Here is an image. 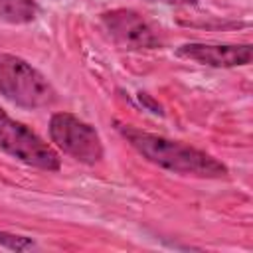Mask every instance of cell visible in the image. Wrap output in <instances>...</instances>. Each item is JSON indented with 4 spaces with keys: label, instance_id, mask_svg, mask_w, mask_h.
<instances>
[{
    "label": "cell",
    "instance_id": "6da1fadb",
    "mask_svg": "<svg viewBox=\"0 0 253 253\" xmlns=\"http://www.w3.org/2000/svg\"><path fill=\"white\" fill-rule=\"evenodd\" d=\"M119 130L142 158L162 170L192 178L227 176V166L204 150L188 146L180 140H170L152 132L136 130L132 126H119Z\"/></svg>",
    "mask_w": 253,
    "mask_h": 253
},
{
    "label": "cell",
    "instance_id": "7a4b0ae2",
    "mask_svg": "<svg viewBox=\"0 0 253 253\" xmlns=\"http://www.w3.org/2000/svg\"><path fill=\"white\" fill-rule=\"evenodd\" d=\"M0 95L22 109H43L57 99L47 77L12 53H0Z\"/></svg>",
    "mask_w": 253,
    "mask_h": 253
},
{
    "label": "cell",
    "instance_id": "3957f363",
    "mask_svg": "<svg viewBox=\"0 0 253 253\" xmlns=\"http://www.w3.org/2000/svg\"><path fill=\"white\" fill-rule=\"evenodd\" d=\"M0 150L24 164L42 170H59L61 166L57 152L45 140H42L26 125L10 119L2 109H0Z\"/></svg>",
    "mask_w": 253,
    "mask_h": 253
},
{
    "label": "cell",
    "instance_id": "277c9868",
    "mask_svg": "<svg viewBox=\"0 0 253 253\" xmlns=\"http://www.w3.org/2000/svg\"><path fill=\"white\" fill-rule=\"evenodd\" d=\"M51 142L81 164H95L103 158L99 132L71 113H55L49 121Z\"/></svg>",
    "mask_w": 253,
    "mask_h": 253
},
{
    "label": "cell",
    "instance_id": "5b68a950",
    "mask_svg": "<svg viewBox=\"0 0 253 253\" xmlns=\"http://www.w3.org/2000/svg\"><path fill=\"white\" fill-rule=\"evenodd\" d=\"M101 22L107 34L111 36V40L123 49L138 51V49H156L162 45L160 30L134 10L128 8L109 10L101 16Z\"/></svg>",
    "mask_w": 253,
    "mask_h": 253
},
{
    "label": "cell",
    "instance_id": "8992f818",
    "mask_svg": "<svg viewBox=\"0 0 253 253\" xmlns=\"http://www.w3.org/2000/svg\"><path fill=\"white\" fill-rule=\"evenodd\" d=\"M178 57L196 61L208 67H239L249 65L253 57V47L249 43L235 45V43H202L192 42L184 43L176 49Z\"/></svg>",
    "mask_w": 253,
    "mask_h": 253
},
{
    "label": "cell",
    "instance_id": "52a82bcc",
    "mask_svg": "<svg viewBox=\"0 0 253 253\" xmlns=\"http://www.w3.org/2000/svg\"><path fill=\"white\" fill-rule=\"evenodd\" d=\"M38 16V4L34 0H0V22L6 24H30Z\"/></svg>",
    "mask_w": 253,
    "mask_h": 253
},
{
    "label": "cell",
    "instance_id": "ba28073f",
    "mask_svg": "<svg viewBox=\"0 0 253 253\" xmlns=\"http://www.w3.org/2000/svg\"><path fill=\"white\" fill-rule=\"evenodd\" d=\"M0 245L12 251H26L34 247V241L26 235H16V233H8V231H0Z\"/></svg>",
    "mask_w": 253,
    "mask_h": 253
},
{
    "label": "cell",
    "instance_id": "9c48e42d",
    "mask_svg": "<svg viewBox=\"0 0 253 253\" xmlns=\"http://www.w3.org/2000/svg\"><path fill=\"white\" fill-rule=\"evenodd\" d=\"M138 99H140V101H142L144 105H148V107L152 109V113H162V111H160V107H158V105H154V103L150 101V97H148V95H144V93H140V95H138Z\"/></svg>",
    "mask_w": 253,
    "mask_h": 253
},
{
    "label": "cell",
    "instance_id": "30bf717a",
    "mask_svg": "<svg viewBox=\"0 0 253 253\" xmlns=\"http://www.w3.org/2000/svg\"><path fill=\"white\" fill-rule=\"evenodd\" d=\"M156 2H166V4H196L198 0H156Z\"/></svg>",
    "mask_w": 253,
    "mask_h": 253
}]
</instances>
